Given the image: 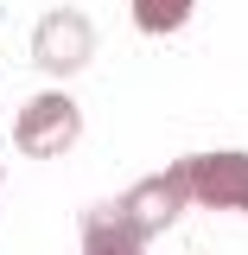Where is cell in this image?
I'll use <instances>...</instances> for the list:
<instances>
[{
	"label": "cell",
	"instance_id": "cell-4",
	"mask_svg": "<svg viewBox=\"0 0 248 255\" xmlns=\"http://www.w3.org/2000/svg\"><path fill=\"white\" fill-rule=\"evenodd\" d=\"M83 255H147V230L127 217L121 204H102L83 223Z\"/></svg>",
	"mask_w": 248,
	"mask_h": 255
},
{
	"label": "cell",
	"instance_id": "cell-5",
	"mask_svg": "<svg viewBox=\"0 0 248 255\" xmlns=\"http://www.w3.org/2000/svg\"><path fill=\"white\" fill-rule=\"evenodd\" d=\"M191 6H197V0H134V19L147 32H172V26H185Z\"/></svg>",
	"mask_w": 248,
	"mask_h": 255
},
{
	"label": "cell",
	"instance_id": "cell-2",
	"mask_svg": "<svg viewBox=\"0 0 248 255\" xmlns=\"http://www.w3.org/2000/svg\"><path fill=\"white\" fill-rule=\"evenodd\" d=\"M77 140V102L70 96H38V102H26V115H19V147L38 159L64 153Z\"/></svg>",
	"mask_w": 248,
	"mask_h": 255
},
{
	"label": "cell",
	"instance_id": "cell-3",
	"mask_svg": "<svg viewBox=\"0 0 248 255\" xmlns=\"http://www.w3.org/2000/svg\"><path fill=\"white\" fill-rule=\"evenodd\" d=\"M185 198H191V191H185V172L172 166V172H159V179H147V185H134V191L121 198V211L153 236V230H165V223L185 211Z\"/></svg>",
	"mask_w": 248,
	"mask_h": 255
},
{
	"label": "cell",
	"instance_id": "cell-1",
	"mask_svg": "<svg viewBox=\"0 0 248 255\" xmlns=\"http://www.w3.org/2000/svg\"><path fill=\"white\" fill-rule=\"evenodd\" d=\"M178 172L197 204L248 211V153H197V159H178Z\"/></svg>",
	"mask_w": 248,
	"mask_h": 255
}]
</instances>
